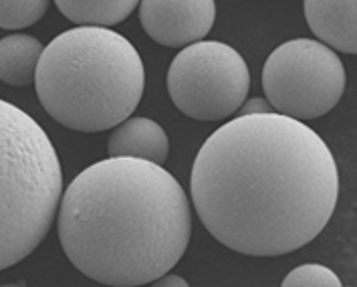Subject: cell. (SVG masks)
<instances>
[{
	"mask_svg": "<svg viewBox=\"0 0 357 287\" xmlns=\"http://www.w3.org/2000/svg\"><path fill=\"white\" fill-rule=\"evenodd\" d=\"M345 67L325 43L293 38L277 47L264 63L263 89L275 112L295 119L329 114L345 91Z\"/></svg>",
	"mask_w": 357,
	"mask_h": 287,
	"instance_id": "5b68a950",
	"label": "cell"
},
{
	"mask_svg": "<svg viewBox=\"0 0 357 287\" xmlns=\"http://www.w3.org/2000/svg\"><path fill=\"white\" fill-rule=\"evenodd\" d=\"M49 0H0V29L19 31L45 17Z\"/></svg>",
	"mask_w": 357,
	"mask_h": 287,
	"instance_id": "7c38bea8",
	"label": "cell"
},
{
	"mask_svg": "<svg viewBox=\"0 0 357 287\" xmlns=\"http://www.w3.org/2000/svg\"><path fill=\"white\" fill-rule=\"evenodd\" d=\"M63 196L55 146L33 115L0 99V271L47 237Z\"/></svg>",
	"mask_w": 357,
	"mask_h": 287,
	"instance_id": "277c9868",
	"label": "cell"
},
{
	"mask_svg": "<svg viewBox=\"0 0 357 287\" xmlns=\"http://www.w3.org/2000/svg\"><path fill=\"white\" fill-rule=\"evenodd\" d=\"M43 51V43L31 35L0 38V81L13 87H26L35 83Z\"/></svg>",
	"mask_w": 357,
	"mask_h": 287,
	"instance_id": "30bf717a",
	"label": "cell"
},
{
	"mask_svg": "<svg viewBox=\"0 0 357 287\" xmlns=\"http://www.w3.org/2000/svg\"><path fill=\"white\" fill-rule=\"evenodd\" d=\"M35 87L56 124L85 134L112 130L135 112L146 67L123 35L77 24L56 35L38 61Z\"/></svg>",
	"mask_w": 357,
	"mask_h": 287,
	"instance_id": "3957f363",
	"label": "cell"
},
{
	"mask_svg": "<svg viewBox=\"0 0 357 287\" xmlns=\"http://www.w3.org/2000/svg\"><path fill=\"white\" fill-rule=\"evenodd\" d=\"M169 152L168 134L150 117H126L107 140V156L139 158L164 164Z\"/></svg>",
	"mask_w": 357,
	"mask_h": 287,
	"instance_id": "9c48e42d",
	"label": "cell"
},
{
	"mask_svg": "<svg viewBox=\"0 0 357 287\" xmlns=\"http://www.w3.org/2000/svg\"><path fill=\"white\" fill-rule=\"evenodd\" d=\"M56 214L65 255L103 286L153 284L178 265L192 235L182 184L139 158L109 156L77 174Z\"/></svg>",
	"mask_w": 357,
	"mask_h": 287,
	"instance_id": "7a4b0ae2",
	"label": "cell"
},
{
	"mask_svg": "<svg viewBox=\"0 0 357 287\" xmlns=\"http://www.w3.org/2000/svg\"><path fill=\"white\" fill-rule=\"evenodd\" d=\"M65 19L85 27H113L128 19L139 0H55Z\"/></svg>",
	"mask_w": 357,
	"mask_h": 287,
	"instance_id": "8fae6325",
	"label": "cell"
},
{
	"mask_svg": "<svg viewBox=\"0 0 357 287\" xmlns=\"http://www.w3.org/2000/svg\"><path fill=\"white\" fill-rule=\"evenodd\" d=\"M284 287H341V279L337 275L325 265H319V263H307V265H301V267L293 269L284 281H282Z\"/></svg>",
	"mask_w": 357,
	"mask_h": 287,
	"instance_id": "4fadbf2b",
	"label": "cell"
},
{
	"mask_svg": "<svg viewBox=\"0 0 357 287\" xmlns=\"http://www.w3.org/2000/svg\"><path fill=\"white\" fill-rule=\"evenodd\" d=\"M238 112H241V114H266V112H275V110H273V105L268 103V99L255 97V99H246Z\"/></svg>",
	"mask_w": 357,
	"mask_h": 287,
	"instance_id": "5bb4252c",
	"label": "cell"
},
{
	"mask_svg": "<svg viewBox=\"0 0 357 287\" xmlns=\"http://www.w3.org/2000/svg\"><path fill=\"white\" fill-rule=\"evenodd\" d=\"M190 191L204 229L228 249L279 257L311 243L337 207L339 170L305 122L241 114L202 144Z\"/></svg>",
	"mask_w": 357,
	"mask_h": 287,
	"instance_id": "6da1fadb",
	"label": "cell"
},
{
	"mask_svg": "<svg viewBox=\"0 0 357 287\" xmlns=\"http://www.w3.org/2000/svg\"><path fill=\"white\" fill-rule=\"evenodd\" d=\"M139 20L155 43L164 47H188L202 41L214 27V0H139Z\"/></svg>",
	"mask_w": 357,
	"mask_h": 287,
	"instance_id": "52a82bcc",
	"label": "cell"
},
{
	"mask_svg": "<svg viewBox=\"0 0 357 287\" xmlns=\"http://www.w3.org/2000/svg\"><path fill=\"white\" fill-rule=\"evenodd\" d=\"M250 91V71L243 55L220 41L184 47L168 69L174 105L192 119L218 122L236 114Z\"/></svg>",
	"mask_w": 357,
	"mask_h": 287,
	"instance_id": "8992f818",
	"label": "cell"
},
{
	"mask_svg": "<svg viewBox=\"0 0 357 287\" xmlns=\"http://www.w3.org/2000/svg\"><path fill=\"white\" fill-rule=\"evenodd\" d=\"M155 286H169V287H188V281L184 279V277H180V275H168V273H164L162 277H158L155 281H153Z\"/></svg>",
	"mask_w": 357,
	"mask_h": 287,
	"instance_id": "9a60e30c",
	"label": "cell"
},
{
	"mask_svg": "<svg viewBox=\"0 0 357 287\" xmlns=\"http://www.w3.org/2000/svg\"><path fill=\"white\" fill-rule=\"evenodd\" d=\"M303 10L321 43L333 51L357 55V0H305Z\"/></svg>",
	"mask_w": 357,
	"mask_h": 287,
	"instance_id": "ba28073f",
	"label": "cell"
}]
</instances>
